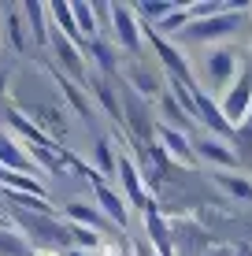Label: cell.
Here are the masks:
<instances>
[{
    "label": "cell",
    "instance_id": "ffe728a7",
    "mask_svg": "<svg viewBox=\"0 0 252 256\" xmlns=\"http://www.w3.org/2000/svg\"><path fill=\"white\" fill-rule=\"evenodd\" d=\"M97 174H119V156L111 152L108 141H97Z\"/></svg>",
    "mask_w": 252,
    "mask_h": 256
},
{
    "label": "cell",
    "instance_id": "1f68e13d",
    "mask_svg": "<svg viewBox=\"0 0 252 256\" xmlns=\"http://www.w3.org/2000/svg\"><path fill=\"white\" fill-rule=\"evenodd\" d=\"M0 226H11V223H7V216H0Z\"/></svg>",
    "mask_w": 252,
    "mask_h": 256
},
{
    "label": "cell",
    "instance_id": "7402d4cb",
    "mask_svg": "<svg viewBox=\"0 0 252 256\" xmlns=\"http://www.w3.org/2000/svg\"><path fill=\"white\" fill-rule=\"evenodd\" d=\"M130 82H134L141 93H156V90H160V86H156V78L149 74V70H141V67H130Z\"/></svg>",
    "mask_w": 252,
    "mask_h": 256
},
{
    "label": "cell",
    "instance_id": "83f0119b",
    "mask_svg": "<svg viewBox=\"0 0 252 256\" xmlns=\"http://www.w3.org/2000/svg\"><path fill=\"white\" fill-rule=\"evenodd\" d=\"M4 86H7V74L0 70V96H4Z\"/></svg>",
    "mask_w": 252,
    "mask_h": 256
},
{
    "label": "cell",
    "instance_id": "f1b7e54d",
    "mask_svg": "<svg viewBox=\"0 0 252 256\" xmlns=\"http://www.w3.org/2000/svg\"><path fill=\"white\" fill-rule=\"evenodd\" d=\"M33 256H56V252H52V249H37V252H33Z\"/></svg>",
    "mask_w": 252,
    "mask_h": 256
},
{
    "label": "cell",
    "instance_id": "d4e9b609",
    "mask_svg": "<svg viewBox=\"0 0 252 256\" xmlns=\"http://www.w3.org/2000/svg\"><path fill=\"white\" fill-rule=\"evenodd\" d=\"M163 112H167L171 119H186V108H182L175 96H163Z\"/></svg>",
    "mask_w": 252,
    "mask_h": 256
},
{
    "label": "cell",
    "instance_id": "6da1fadb",
    "mask_svg": "<svg viewBox=\"0 0 252 256\" xmlns=\"http://www.w3.org/2000/svg\"><path fill=\"white\" fill-rule=\"evenodd\" d=\"M219 108H223V119H227L230 126H241V122L249 119V112H252V64L241 67V74L230 82V90H227Z\"/></svg>",
    "mask_w": 252,
    "mask_h": 256
},
{
    "label": "cell",
    "instance_id": "484cf974",
    "mask_svg": "<svg viewBox=\"0 0 252 256\" xmlns=\"http://www.w3.org/2000/svg\"><path fill=\"white\" fill-rule=\"evenodd\" d=\"M134 256H156V252H152L149 242H141V238H137V242H134Z\"/></svg>",
    "mask_w": 252,
    "mask_h": 256
},
{
    "label": "cell",
    "instance_id": "7c38bea8",
    "mask_svg": "<svg viewBox=\"0 0 252 256\" xmlns=\"http://www.w3.org/2000/svg\"><path fill=\"white\" fill-rule=\"evenodd\" d=\"M193 148H197V160H212L219 167H238V148L223 145L219 138H201V145H193Z\"/></svg>",
    "mask_w": 252,
    "mask_h": 256
},
{
    "label": "cell",
    "instance_id": "44dd1931",
    "mask_svg": "<svg viewBox=\"0 0 252 256\" xmlns=\"http://www.w3.org/2000/svg\"><path fill=\"white\" fill-rule=\"evenodd\" d=\"M219 186L230 193V197H241V200H252V182H245L241 174H219Z\"/></svg>",
    "mask_w": 252,
    "mask_h": 256
},
{
    "label": "cell",
    "instance_id": "8fae6325",
    "mask_svg": "<svg viewBox=\"0 0 252 256\" xmlns=\"http://www.w3.org/2000/svg\"><path fill=\"white\" fill-rule=\"evenodd\" d=\"M160 141H163V148L171 152V160H178V164H186V167H193V164H197V148L186 141V134H182V130L160 126Z\"/></svg>",
    "mask_w": 252,
    "mask_h": 256
},
{
    "label": "cell",
    "instance_id": "cb8c5ba5",
    "mask_svg": "<svg viewBox=\"0 0 252 256\" xmlns=\"http://www.w3.org/2000/svg\"><path fill=\"white\" fill-rule=\"evenodd\" d=\"M93 56H97L100 70H111V67H115V60H111V52H108V45H104V41H93Z\"/></svg>",
    "mask_w": 252,
    "mask_h": 256
},
{
    "label": "cell",
    "instance_id": "277c9868",
    "mask_svg": "<svg viewBox=\"0 0 252 256\" xmlns=\"http://www.w3.org/2000/svg\"><path fill=\"white\" fill-rule=\"evenodd\" d=\"M19 226L26 234H33L45 245H71V226L56 223L52 216H30V212H19Z\"/></svg>",
    "mask_w": 252,
    "mask_h": 256
},
{
    "label": "cell",
    "instance_id": "d6a6232c",
    "mask_svg": "<svg viewBox=\"0 0 252 256\" xmlns=\"http://www.w3.org/2000/svg\"><path fill=\"white\" fill-rule=\"evenodd\" d=\"M249 130H252V112H249Z\"/></svg>",
    "mask_w": 252,
    "mask_h": 256
},
{
    "label": "cell",
    "instance_id": "ac0fdd59",
    "mask_svg": "<svg viewBox=\"0 0 252 256\" xmlns=\"http://www.w3.org/2000/svg\"><path fill=\"white\" fill-rule=\"evenodd\" d=\"M67 219H74V223H78V226H85V230H97V226H104L100 212H93L89 204H82V200L67 204Z\"/></svg>",
    "mask_w": 252,
    "mask_h": 256
},
{
    "label": "cell",
    "instance_id": "ba28073f",
    "mask_svg": "<svg viewBox=\"0 0 252 256\" xmlns=\"http://www.w3.org/2000/svg\"><path fill=\"white\" fill-rule=\"evenodd\" d=\"M119 182H123L130 204L141 208V212H152V200H149V193H145V186H141V174H137L134 160H126V156H119Z\"/></svg>",
    "mask_w": 252,
    "mask_h": 256
},
{
    "label": "cell",
    "instance_id": "836d02e7",
    "mask_svg": "<svg viewBox=\"0 0 252 256\" xmlns=\"http://www.w3.org/2000/svg\"><path fill=\"white\" fill-rule=\"evenodd\" d=\"M0 174H4V167H0Z\"/></svg>",
    "mask_w": 252,
    "mask_h": 256
},
{
    "label": "cell",
    "instance_id": "8992f818",
    "mask_svg": "<svg viewBox=\"0 0 252 256\" xmlns=\"http://www.w3.org/2000/svg\"><path fill=\"white\" fill-rule=\"evenodd\" d=\"M145 30H149V26H145ZM149 41H152V48L160 52L163 67L171 70V82H178V86H189V90H193V70H189V64L182 60V52H178L175 45H167V41H163L156 30H149Z\"/></svg>",
    "mask_w": 252,
    "mask_h": 256
},
{
    "label": "cell",
    "instance_id": "9a60e30c",
    "mask_svg": "<svg viewBox=\"0 0 252 256\" xmlns=\"http://www.w3.org/2000/svg\"><path fill=\"white\" fill-rule=\"evenodd\" d=\"M48 19H56L59 26V34H63L67 41H74V45H82V30H78V22H74V12H71V4H48Z\"/></svg>",
    "mask_w": 252,
    "mask_h": 256
},
{
    "label": "cell",
    "instance_id": "603a6c76",
    "mask_svg": "<svg viewBox=\"0 0 252 256\" xmlns=\"http://www.w3.org/2000/svg\"><path fill=\"white\" fill-rule=\"evenodd\" d=\"M71 242L85 245V249H93V245H97L100 238H97V230H85V226H71Z\"/></svg>",
    "mask_w": 252,
    "mask_h": 256
},
{
    "label": "cell",
    "instance_id": "9c48e42d",
    "mask_svg": "<svg viewBox=\"0 0 252 256\" xmlns=\"http://www.w3.org/2000/svg\"><path fill=\"white\" fill-rule=\"evenodd\" d=\"M193 116L201 119L212 134H234V126L223 119V108H219V104H215L208 93H197V96H193Z\"/></svg>",
    "mask_w": 252,
    "mask_h": 256
},
{
    "label": "cell",
    "instance_id": "d6986e66",
    "mask_svg": "<svg viewBox=\"0 0 252 256\" xmlns=\"http://www.w3.org/2000/svg\"><path fill=\"white\" fill-rule=\"evenodd\" d=\"M0 256H33V252L22 242V234H15L11 226H0Z\"/></svg>",
    "mask_w": 252,
    "mask_h": 256
},
{
    "label": "cell",
    "instance_id": "4fadbf2b",
    "mask_svg": "<svg viewBox=\"0 0 252 256\" xmlns=\"http://www.w3.org/2000/svg\"><path fill=\"white\" fill-rule=\"evenodd\" d=\"M52 45H56V52H59V64H63L67 70H71V74H78L82 78L85 74V60H82V45H74V41H67L63 34L59 30H52Z\"/></svg>",
    "mask_w": 252,
    "mask_h": 256
},
{
    "label": "cell",
    "instance_id": "4316f807",
    "mask_svg": "<svg viewBox=\"0 0 252 256\" xmlns=\"http://www.w3.org/2000/svg\"><path fill=\"white\" fill-rule=\"evenodd\" d=\"M63 256H89V252H82V249H67Z\"/></svg>",
    "mask_w": 252,
    "mask_h": 256
},
{
    "label": "cell",
    "instance_id": "5bb4252c",
    "mask_svg": "<svg viewBox=\"0 0 252 256\" xmlns=\"http://www.w3.org/2000/svg\"><path fill=\"white\" fill-rule=\"evenodd\" d=\"M22 19L30 22V38L37 45H48L52 30H48V4H22Z\"/></svg>",
    "mask_w": 252,
    "mask_h": 256
},
{
    "label": "cell",
    "instance_id": "e0dca14e",
    "mask_svg": "<svg viewBox=\"0 0 252 256\" xmlns=\"http://www.w3.org/2000/svg\"><path fill=\"white\" fill-rule=\"evenodd\" d=\"M71 12H74V22H78V30H82V38H97L100 34V22H97L93 4H71Z\"/></svg>",
    "mask_w": 252,
    "mask_h": 256
},
{
    "label": "cell",
    "instance_id": "7a4b0ae2",
    "mask_svg": "<svg viewBox=\"0 0 252 256\" xmlns=\"http://www.w3.org/2000/svg\"><path fill=\"white\" fill-rule=\"evenodd\" d=\"M238 26H241V12H223V15H212V19L189 22L186 30L178 34V38H182V41H193V45H208V41L230 38Z\"/></svg>",
    "mask_w": 252,
    "mask_h": 256
},
{
    "label": "cell",
    "instance_id": "30bf717a",
    "mask_svg": "<svg viewBox=\"0 0 252 256\" xmlns=\"http://www.w3.org/2000/svg\"><path fill=\"white\" fill-rule=\"evenodd\" d=\"M208 78H212V86H230V78L238 74V52H227V48H215L212 56H208Z\"/></svg>",
    "mask_w": 252,
    "mask_h": 256
},
{
    "label": "cell",
    "instance_id": "3957f363",
    "mask_svg": "<svg viewBox=\"0 0 252 256\" xmlns=\"http://www.w3.org/2000/svg\"><path fill=\"white\" fill-rule=\"evenodd\" d=\"M74 167H78V171H82L85 178L93 182V193H97V204H100V212H104V216H108L111 223L119 226V230H126V226H130V216H126V204H123V197H119L115 190H108V182H104L100 174L93 171V167H82L78 160H74Z\"/></svg>",
    "mask_w": 252,
    "mask_h": 256
},
{
    "label": "cell",
    "instance_id": "5b68a950",
    "mask_svg": "<svg viewBox=\"0 0 252 256\" xmlns=\"http://www.w3.org/2000/svg\"><path fill=\"white\" fill-rule=\"evenodd\" d=\"M111 22H115V38H119V45H123V52L137 56L145 41H141V26H137L134 8H126V4H111Z\"/></svg>",
    "mask_w": 252,
    "mask_h": 256
},
{
    "label": "cell",
    "instance_id": "52a82bcc",
    "mask_svg": "<svg viewBox=\"0 0 252 256\" xmlns=\"http://www.w3.org/2000/svg\"><path fill=\"white\" fill-rule=\"evenodd\" d=\"M0 167H4V171H15V174H37V164L30 160V152H26L7 130H0Z\"/></svg>",
    "mask_w": 252,
    "mask_h": 256
},
{
    "label": "cell",
    "instance_id": "4dcf8cb0",
    "mask_svg": "<svg viewBox=\"0 0 252 256\" xmlns=\"http://www.w3.org/2000/svg\"><path fill=\"white\" fill-rule=\"evenodd\" d=\"M4 208H7V204H4V193H0V216H4Z\"/></svg>",
    "mask_w": 252,
    "mask_h": 256
},
{
    "label": "cell",
    "instance_id": "f546056e",
    "mask_svg": "<svg viewBox=\"0 0 252 256\" xmlns=\"http://www.w3.org/2000/svg\"><path fill=\"white\" fill-rule=\"evenodd\" d=\"M238 256H252V249H249V245H245V249H238Z\"/></svg>",
    "mask_w": 252,
    "mask_h": 256
},
{
    "label": "cell",
    "instance_id": "2e32d148",
    "mask_svg": "<svg viewBox=\"0 0 252 256\" xmlns=\"http://www.w3.org/2000/svg\"><path fill=\"white\" fill-rule=\"evenodd\" d=\"M4 15V30L11 38V48L15 52H26V26H22V8H0Z\"/></svg>",
    "mask_w": 252,
    "mask_h": 256
}]
</instances>
